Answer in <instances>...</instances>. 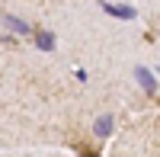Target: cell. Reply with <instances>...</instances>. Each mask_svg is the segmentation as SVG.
I'll list each match as a JSON object with an SVG mask.
<instances>
[{"label":"cell","mask_w":160,"mask_h":157,"mask_svg":"<svg viewBox=\"0 0 160 157\" xmlns=\"http://www.w3.org/2000/svg\"><path fill=\"white\" fill-rule=\"evenodd\" d=\"M135 80H138V87L144 90V93H151V96H154V90H157V77H154L148 68H144V64H138V68H135Z\"/></svg>","instance_id":"obj_3"},{"label":"cell","mask_w":160,"mask_h":157,"mask_svg":"<svg viewBox=\"0 0 160 157\" xmlns=\"http://www.w3.org/2000/svg\"><path fill=\"white\" fill-rule=\"evenodd\" d=\"M99 7H102V13H112L115 19H125V23H131L138 16V10L131 3H109V0H99Z\"/></svg>","instance_id":"obj_1"},{"label":"cell","mask_w":160,"mask_h":157,"mask_svg":"<svg viewBox=\"0 0 160 157\" xmlns=\"http://www.w3.org/2000/svg\"><path fill=\"white\" fill-rule=\"evenodd\" d=\"M3 26L10 29V35H35V26H29L26 19L13 16V13H3Z\"/></svg>","instance_id":"obj_2"},{"label":"cell","mask_w":160,"mask_h":157,"mask_svg":"<svg viewBox=\"0 0 160 157\" xmlns=\"http://www.w3.org/2000/svg\"><path fill=\"white\" fill-rule=\"evenodd\" d=\"M112 128H115V119H112V115H99V119L93 122V135H96L99 141H106V138L112 135Z\"/></svg>","instance_id":"obj_4"},{"label":"cell","mask_w":160,"mask_h":157,"mask_svg":"<svg viewBox=\"0 0 160 157\" xmlns=\"http://www.w3.org/2000/svg\"><path fill=\"white\" fill-rule=\"evenodd\" d=\"M157 42H160V35H157Z\"/></svg>","instance_id":"obj_7"},{"label":"cell","mask_w":160,"mask_h":157,"mask_svg":"<svg viewBox=\"0 0 160 157\" xmlns=\"http://www.w3.org/2000/svg\"><path fill=\"white\" fill-rule=\"evenodd\" d=\"M74 74H77V80H80V84H87V80H90V74H87V71H83V68H77V71H74Z\"/></svg>","instance_id":"obj_6"},{"label":"cell","mask_w":160,"mask_h":157,"mask_svg":"<svg viewBox=\"0 0 160 157\" xmlns=\"http://www.w3.org/2000/svg\"><path fill=\"white\" fill-rule=\"evenodd\" d=\"M32 38H35V48H38V51H55V45H58V42H55V35L45 32V29H35Z\"/></svg>","instance_id":"obj_5"}]
</instances>
